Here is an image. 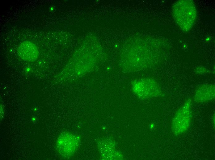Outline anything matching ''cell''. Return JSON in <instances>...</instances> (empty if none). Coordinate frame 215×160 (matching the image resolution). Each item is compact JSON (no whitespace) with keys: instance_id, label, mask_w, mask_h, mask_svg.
Returning a JSON list of instances; mask_svg holds the SVG:
<instances>
[{"instance_id":"obj_4","label":"cell","mask_w":215,"mask_h":160,"mask_svg":"<svg viewBox=\"0 0 215 160\" xmlns=\"http://www.w3.org/2000/svg\"><path fill=\"white\" fill-rule=\"evenodd\" d=\"M19 56L23 60L33 62L36 60L39 55V51L35 44L32 42H23L17 49Z\"/></svg>"},{"instance_id":"obj_3","label":"cell","mask_w":215,"mask_h":160,"mask_svg":"<svg viewBox=\"0 0 215 160\" xmlns=\"http://www.w3.org/2000/svg\"><path fill=\"white\" fill-rule=\"evenodd\" d=\"M80 142V137L78 135L70 133H64L60 135L57 140V148L62 156L69 157L75 152Z\"/></svg>"},{"instance_id":"obj_5","label":"cell","mask_w":215,"mask_h":160,"mask_svg":"<svg viewBox=\"0 0 215 160\" xmlns=\"http://www.w3.org/2000/svg\"><path fill=\"white\" fill-rule=\"evenodd\" d=\"M194 100L198 102L209 101L215 98V86L205 84L199 87L194 96Z\"/></svg>"},{"instance_id":"obj_1","label":"cell","mask_w":215,"mask_h":160,"mask_svg":"<svg viewBox=\"0 0 215 160\" xmlns=\"http://www.w3.org/2000/svg\"><path fill=\"white\" fill-rule=\"evenodd\" d=\"M172 13L177 24L185 32L192 28L197 15L193 2L188 0H179L175 3L173 6Z\"/></svg>"},{"instance_id":"obj_2","label":"cell","mask_w":215,"mask_h":160,"mask_svg":"<svg viewBox=\"0 0 215 160\" xmlns=\"http://www.w3.org/2000/svg\"><path fill=\"white\" fill-rule=\"evenodd\" d=\"M191 100L189 99L176 112L172 121L171 129L173 133L179 135L188 129L192 121Z\"/></svg>"}]
</instances>
